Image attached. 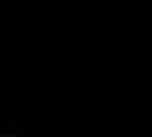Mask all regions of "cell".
<instances>
[{
  "mask_svg": "<svg viewBox=\"0 0 152 137\" xmlns=\"http://www.w3.org/2000/svg\"><path fill=\"white\" fill-rule=\"evenodd\" d=\"M0 137H18V136H15V134H4V136H0Z\"/></svg>",
  "mask_w": 152,
  "mask_h": 137,
  "instance_id": "1",
  "label": "cell"
}]
</instances>
